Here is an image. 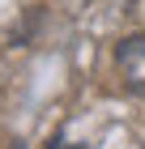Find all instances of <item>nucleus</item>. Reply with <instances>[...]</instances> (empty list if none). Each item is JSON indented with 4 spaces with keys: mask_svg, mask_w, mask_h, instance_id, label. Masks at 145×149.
<instances>
[{
    "mask_svg": "<svg viewBox=\"0 0 145 149\" xmlns=\"http://www.w3.org/2000/svg\"><path fill=\"white\" fill-rule=\"evenodd\" d=\"M47 149H85V145H73V141H51Z\"/></svg>",
    "mask_w": 145,
    "mask_h": 149,
    "instance_id": "nucleus-1",
    "label": "nucleus"
}]
</instances>
